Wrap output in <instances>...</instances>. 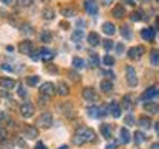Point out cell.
<instances>
[{
	"label": "cell",
	"instance_id": "6da1fadb",
	"mask_svg": "<svg viewBox=\"0 0 159 149\" xmlns=\"http://www.w3.org/2000/svg\"><path fill=\"white\" fill-rule=\"evenodd\" d=\"M94 138H96V134L91 128H80L76 134L73 136V142L76 144V146H83V144L86 142H93Z\"/></svg>",
	"mask_w": 159,
	"mask_h": 149
},
{
	"label": "cell",
	"instance_id": "7a4b0ae2",
	"mask_svg": "<svg viewBox=\"0 0 159 149\" xmlns=\"http://www.w3.org/2000/svg\"><path fill=\"white\" fill-rule=\"evenodd\" d=\"M55 91H57V88H55V84H53V83L47 81V83L40 84V94H42V96H45V98L53 96Z\"/></svg>",
	"mask_w": 159,
	"mask_h": 149
},
{
	"label": "cell",
	"instance_id": "3957f363",
	"mask_svg": "<svg viewBox=\"0 0 159 149\" xmlns=\"http://www.w3.org/2000/svg\"><path fill=\"white\" fill-rule=\"evenodd\" d=\"M35 113V106L30 101H23L20 104V114H22L23 118H32Z\"/></svg>",
	"mask_w": 159,
	"mask_h": 149
},
{
	"label": "cell",
	"instance_id": "277c9868",
	"mask_svg": "<svg viewBox=\"0 0 159 149\" xmlns=\"http://www.w3.org/2000/svg\"><path fill=\"white\" fill-rule=\"evenodd\" d=\"M37 123H38L40 128L47 129V128H50L53 124V116L50 113H43V114H40V118L37 119Z\"/></svg>",
	"mask_w": 159,
	"mask_h": 149
},
{
	"label": "cell",
	"instance_id": "5b68a950",
	"mask_svg": "<svg viewBox=\"0 0 159 149\" xmlns=\"http://www.w3.org/2000/svg\"><path fill=\"white\" fill-rule=\"evenodd\" d=\"M126 81L129 86H136L138 84V76H136V71H134L133 66H126Z\"/></svg>",
	"mask_w": 159,
	"mask_h": 149
},
{
	"label": "cell",
	"instance_id": "8992f818",
	"mask_svg": "<svg viewBox=\"0 0 159 149\" xmlns=\"http://www.w3.org/2000/svg\"><path fill=\"white\" fill-rule=\"evenodd\" d=\"M159 96V88L157 86H149L148 89H144V93H143V99L144 101H149V99H152V98H156Z\"/></svg>",
	"mask_w": 159,
	"mask_h": 149
},
{
	"label": "cell",
	"instance_id": "52a82bcc",
	"mask_svg": "<svg viewBox=\"0 0 159 149\" xmlns=\"http://www.w3.org/2000/svg\"><path fill=\"white\" fill-rule=\"evenodd\" d=\"M143 55H144L143 47H133L131 50H128V58H131V60H139Z\"/></svg>",
	"mask_w": 159,
	"mask_h": 149
},
{
	"label": "cell",
	"instance_id": "ba28073f",
	"mask_svg": "<svg viewBox=\"0 0 159 149\" xmlns=\"http://www.w3.org/2000/svg\"><path fill=\"white\" fill-rule=\"evenodd\" d=\"M18 50H20V53H23V55H30L33 52V43L30 42V40H23V42L20 43Z\"/></svg>",
	"mask_w": 159,
	"mask_h": 149
},
{
	"label": "cell",
	"instance_id": "9c48e42d",
	"mask_svg": "<svg viewBox=\"0 0 159 149\" xmlns=\"http://www.w3.org/2000/svg\"><path fill=\"white\" fill-rule=\"evenodd\" d=\"M83 98L86 99V101H96L98 96H96V91H94V88H91V86L84 88V89H83Z\"/></svg>",
	"mask_w": 159,
	"mask_h": 149
},
{
	"label": "cell",
	"instance_id": "30bf717a",
	"mask_svg": "<svg viewBox=\"0 0 159 149\" xmlns=\"http://www.w3.org/2000/svg\"><path fill=\"white\" fill-rule=\"evenodd\" d=\"M15 86H17V81L12 78H0V88H3V89H13Z\"/></svg>",
	"mask_w": 159,
	"mask_h": 149
},
{
	"label": "cell",
	"instance_id": "8fae6325",
	"mask_svg": "<svg viewBox=\"0 0 159 149\" xmlns=\"http://www.w3.org/2000/svg\"><path fill=\"white\" fill-rule=\"evenodd\" d=\"M38 53H40V60H43V61H50V60H53V56H55V53L50 48H40Z\"/></svg>",
	"mask_w": 159,
	"mask_h": 149
},
{
	"label": "cell",
	"instance_id": "7c38bea8",
	"mask_svg": "<svg viewBox=\"0 0 159 149\" xmlns=\"http://www.w3.org/2000/svg\"><path fill=\"white\" fill-rule=\"evenodd\" d=\"M141 37L143 40H148V42H152L154 37H156V30H154L152 27H148V28H144L143 32H141Z\"/></svg>",
	"mask_w": 159,
	"mask_h": 149
},
{
	"label": "cell",
	"instance_id": "4fadbf2b",
	"mask_svg": "<svg viewBox=\"0 0 159 149\" xmlns=\"http://www.w3.org/2000/svg\"><path fill=\"white\" fill-rule=\"evenodd\" d=\"M23 134H25V138H28V139H35L38 136V128H35V126H25L23 128Z\"/></svg>",
	"mask_w": 159,
	"mask_h": 149
},
{
	"label": "cell",
	"instance_id": "5bb4252c",
	"mask_svg": "<svg viewBox=\"0 0 159 149\" xmlns=\"http://www.w3.org/2000/svg\"><path fill=\"white\" fill-rule=\"evenodd\" d=\"M84 8H86V12L89 15H96L98 13V5H96L94 0H86V2H84Z\"/></svg>",
	"mask_w": 159,
	"mask_h": 149
},
{
	"label": "cell",
	"instance_id": "9a60e30c",
	"mask_svg": "<svg viewBox=\"0 0 159 149\" xmlns=\"http://www.w3.org/2000/svg\"><path fill=\"white\" fill-rule=\"evenodd\" d=\"M108 106H109V109H111L109 113H111L113 118H119V116H121V104H119V103L113 101L111 104H108Z\"/></svg>",
	"mask_w": 159,
	"mask_h": 149
},
{
	"label": "cell",
	"instance_id": "2e32d148",
	"mask_svg": "<svg viewBox=\"0 0 159 149\" xmlns=\"http://www.w3.org/2000/svg\"><path fill=\"white\" fill-rule=\"evenodd\" d=\"M144 109H146L149 114H156L159 111V104L152 103V101H146V103H144Z\"/></svg>",
	"mask_w": 159,
	"mask_h": 149
},
{
	"label": "cell",
	"instance_id": "e0dca14e",
	"mask_svg": "<svg viewBox=\"0 0 159 149\" xmlns=\"http://www.w3.org/2000/svg\"><path fill=\"white\" fill-rule=\"evenodd\" d=\"M133 108V96L131 94H124L123 103H121V109H131Z\"/></svg>",
	"mask_w": 159,
	"mask_h": 149
},
{
	"label": "cell",
	"instance_id": "ac0fdd59",
	"mask_svg": "<svg viewBox=\"0 0 159 149\" xmlns=\"http://www.w3.org/2000/svg\"><path fill=\"white\" fill-rule=\"evenodd\" d=\"M103 32L111 37V35L116 33V27H114V25H113L111 22H106V23H103Z\"/></svg>",
	"mask_w": 159,
	"mask_h": 149
},
{
	"label": "cell",
	"instance_id": "d6986e66",
	"mask_svg": "<svg viewBox=\"0 0 159 149\" xmlns=\"http://www.w3.org/2000/svg\"><path fill=\"white\" fill-rule=\"evenodd\" d=\"M88 43L91 45V47H96V45H99V43H101V40H99V35L94 33V32H91V33L88 35Z\"/></svg>",
	"mask_w": 159,
	"mask_h": 149
},
{
	"label": "cell",
	"instance_id": "ffe728a7",
	"mask_svg": "<svg viewBox=\"0 0 159 149\" xmlns=\"http://www.w3.org/2000/svg\"><path fill=\"white\" fill-rule=\"evenodd\" d=\"M57 91L60 96H68V93H70V88L66 86V83H63V81H60L58 83V86H57Z\"/></svg>",
	"mask_w": 159,
	"mask_h": 149
},
{
	"label": "cell",
	"instance_id": "44dd1931",
	"mask_svg": "<svg viewBox=\"0 0 159 149\" xmlns=\"http://www.w3.org/2000/svg\"><path fill=\"white\" fill-rule=\"evenodd\" d=\"M124 15H126V10H124L123 5H116V7L113 8V17H116V18H123Z\"/></svg>",
	"mask_w": 159,
	"mask_h": 149
},
{
	"label": "cell",
	"instance_id": "7402d4cb",
	"mask_svg": "<svg viewBox=\"0 0 159 149\" xmlns=\"http://www.w3.org/2000/svg\"><path fill=\"white\" fill-rule=\"evenodd\" d=\"M139 126H141V129H146V131H148V129H151V126H152V124H151V119H149V118H146V116H141V118H139Z\"/></svg>",
	"mask_w": 159,
	"mask_h": 149
},
{
	"label": "cell",
	"instance_id": "603a6c76",
	"mask_svg": "<svg viewBox=\"0 0 159 149\" xmlns=\"http://www.w3.org/2000/svg\"><path fill=\"white\" fill-rule=\"evenodd\" d=\"M119 134H121V142L123 144H128L129 141H131V134H129V131H128L126 128L119 129Z\"/></svg>",
	"mask_w": 159,
	"mask_h": 149
},
{
	"label": "cell",
	"instance_id": "cb8c5ba5",
	"mask_svg": "<svg viewBox=\"0 0 159 149\" xmlns=\"http://www.w3.org/2000/svg\"><path fill=\"white\" fill-rule=\"evenodd\" d=\"M61 111H63V114H66L68 118H71L73 114H75V111H73V104L71 103H66V104H61Z\"/></svg>",
	"mask_w": 159,
	"mask_h": 149
},
{
	"label": "cell",
	"instance_id": "d4e9b609",
	"mask_svg": "<svg viewBox=\"0 0 159 149\" xmlns=\"http://www.w3.org/2000/svg\"><path fill=\"white\" fill-rule=\"evenodd\" d=\"M133 141L136 142V144H141V142L146 141V136H144L143 131H136V133L133 134Z\"/></svg>",
	"mask_w": 159,
	"mask_h": 149
},
{
	"label": "cell",
	"instance_id": "484cf974",
	"mask_svg": "<svg viewBox=\"0 0 159 149\" xmlns=\"http://www.w3.org/2000/svg\"><path fill=\"white\" fill-rule=\"evenodd\" d=\"M99 131H101V136H104L106 139L111 138V126H109V124H101Z\"/></svg>",
	"mask_w": 159,
	"mask_h": 149
},
{
	"label": "cell",
	"instance_id": "4316f807",
	"mask_svg": "<svg viewBox=\"0 0 159 149\" xmlns=\"http://www.w3.org/2000/svg\"><path fill=\"white\" fill-rule=\"evenodd\" d=\"M111 89H113V81H111V79H103V81H101V91L109 93Z\"/></svg>",
	"mask_w": 159,
	"mask_h": 149
},
{
	"label": "cell",
	"instance_id": "83f0119b",
	"mask_svg": "<svg viewBox=\"0 0 159 149\" xmlns=\"http://www.w3.org/2000/svg\"><path fill=\"white\" fill-rule=\"evenodd\" d=\"M61 15L63 17H75V15H76V10H75L73 7H63L61 8Z\"/></svg>",
	"mask_w": 159,
	"mask_h": 149
},
{
	"label": "cell",
	"instance_id": "f1b7e54d",
	"mask_svg": "<svg viewBox=\"0 0 159 149\" xmlns=\"http://www.w3.org/2000/svg\"><path fill=\"white\" fill-rule=\"evenodd\" d=\"M40 40H42L43 43H48L50 40H52V32H50V30H43V32L40 33Z\"/></svg>",
	"mask_w": 159,
	"mask_h": 149
},
{
	"label": "cell",
	"instance_id": "f546056e",
	"mask_svg": "<svg viewBox=\"0 0 159 149\" xmlns=\"http://www.w3.org/2000/svg\"><path fill=\"white\" fill-rule=\"evenodd\" d=\"M88 116L99 118V108H98V106H89V108H88Z\"/></svg>",
	"mask_w": 159,
	"mask_h": 149
},
{
	"label": "cell",
	"instance_id": "4dcf8cb0",
	"mask_svg": "<svg viewBox=\"0 0 159 149\" xmlns=\"http://www.w3.org/2000/svg\"><path fill=\"white\" fill-rule=\"evenodd\" d=\"M25 83H27L28 86H37V84L40 83V78L38 76H28L27 79H25Z\"/></svg>",
	"mask_w": 159,
	"mask_h": 149
},
{
	"label": "cell",
	"instance_id": "1f68e13d",
	"mask_svg": "<svg viewBox=\"0 0 159 149\" xmlns=\"http://www.w3.org/2000/svg\"><path fill=\"white\" fill-rule=\"evenodd\" d=\"M42 15L47 20H53V17H55V10L53 8H45L43 12H42Z\"/></svg>",
	"mask_w": 159,
	"mask_h": 149
},
{
	"label": "cell",
	"instance_id": "d6a6232c",
	"mask_svg": "<svg viewBox=\"0 0 159 149\" xmlns=\"http://www.w3.org/2000/svg\"><path fill=\"white\" fill-rule=\"evenodd\" d=\"M98 65H99V58H98V55H96V53L89 55V66H94V68H96Z\"/></svg>",
	"mask_w": 159,
	"mask_h": 149
},
{
	"label": "cell",
	"instance_id": "836d02e7",
	"mask_svg": "<svg viewBox=\"0 0 159 149\" xmlns=\"http://www.w3.org/2000/svg\"><path fill=\"white\" fill-rule=\"evenodd\" d=\"M151 63L159 65V50H152L151 52Z\"/></svg>",
	"mask_w": 159,
	"mask_h": 149
},
{
	"label": "cell",
	"instance_id": "e575fe53",
	"mask_svg": "<svg viewBox=\"0 0 159 149\" xmlns=\"http://www.w3.org/2000/svg\"><path fill=\"white\" fill-rule=\"evenodd\" d=\"M83 38V30H75L73 35H71V40L73 42H78V40Z\"/></svg>",
	"mask_w": 159,
	"mask_h": 149
},
{
	"label": "cell",
	"instance_id": "d590c367",
	"mask_svg": "<svg viewBox=\"0 0 159 149\" xmlns=\"http://www.w3.org/2000/svg\"><path fill=\"white\" fill-rule=\"evenodd\" d=\"M103 63H104V66H113V65H114V58L109 56V55H106V56L103 58Z\"/></svg>",
	"mask_w": 159,
	"mask_h": 149
},
{
	"label": "cell",
	"instance_id": "8d00e7d4",
	"mask_svg": "<svg viewBox=\"0 0 159 149\" xmlns=\"http://www.w3.org/2000/svg\"><path fill=\"white\" fill-rule=\"evenodd\" d=\"M121 33H123V37L126 38V40H129V38L133 37L131 32H129V27H126V25H124V27H121Z\"/></svg>",
	"mask_w": 159,
	"mask_h": 149
},
{
	"label": "cell",
	"instance_id": "74e56055",
	"mask_svg": "<svg viewBox=\"0 0 159 149\" xmlns=\"http://www.w3.org/2000/svg\"><path fill=\"white\" fill-rule=\"evenodd\" d=\"M13 144L12 141H8V139H2V142H0V149H10Z\"/></svg>",
	"mask_w": 159,
	"mask_h": 149
},
{
	"label": "cell",
	"instance_id": "f35d334b",
	"mask_svg": "<svg viewBox=\"0 0 159 149\" xmlns=\"http://www.w3.org/2000/svg\"><path fill=\"white\" fill-rule=\"evenodd\" d=\"M35 0H18V5L20 7H23V8H27V7H32Z\"/></svg>",
	"mask_w": 159,
	"mask_h": 149
},
{
	"label": "cell",
	"instance_id": "ab89813d",
	"mask_svg": "<svg viewBox=\"0 0 159 149\" xmlns=\"http://www.w3.org/2000/svg\"><path fill=\"white\" fill-rule=\"evenodd\" d=\"M22 32L32 35L33 33V27H32V25H28V23H25V25H22Z\"/></svg>",
	"mask_w": 159,
	"mask_h": 149
},
{
	"label": "cell",
	"instance_id": "60d3db41",
	"mask_svg": "<svg viewBox=\"0 0 159 149\" xmlns=\"http://www.w3.org/2000/svg\"><path fill=\"white\" fill-rule=\"evenodd\" d=\"M83 65H84V61H83L81 58H78V56L73 58V66H75V68H81Z\"/></svg>",
	"mask_w": 159,
	"mask_h": 149
},
{
	"label": "cell",
	"instance_id": "b9f144b4",
	"mask_svg": "<svg viewBox=\"0 0 159 149\" xmlns=\"http://www.w3.org/2000/svg\"><path fill=\"white\" fill-rule=\"evenodd\" d=\"M124 123H126L128 126H133V124H136V123H134V116H133L131 113L126 114V118H124Z\"/></svg>",
	"mask_w": 159,
	"mask_h": 149
},
{
	"label": "cell",
	"instance_id": "7bdbcfd3",
	"mask_svg": "<svg viewBox=\"0 0 159 149\" xmlns=\"http://www.w3.org/2000/svg\"><path fill=\"white\" fill-rule=\"evenodd\" d=\"M129 18H131L133 22H141V20H143V15L139 13V12H134V13H131V17H129Z\"/></svg>",
	"mask_w": 159,
	"mask_h": 149
},
{
	"label": "cell",
	"instance_id": "ee69618b",
	"mask_svg": "<svg viewBox=\"0 0 159 149\" xmlns=\"http://www.w3.org/2000/svg\"><path fill=\"white\" fill-rule=\"evenodd\" d=\"M103 47H104V50H106V52H109V50H111L114 45H113L111 40H104V42H103Z\"/></svg>",
	"mask_w": 159,
	"mask_h": 149
},
{
	"label": "cell",
	"instance_id": "f6af8a7d",
	"mask_svg": "<svg viewBox=\"0 0 159 149\" xmlns=\"http://www.w3.org/2000/svg\"><path fill=\"white\" fill-rule=\"evenodd\" d=\"M2 70H5V71H15V68L12 66V65H7V63L2 65Z\"/></svg>",
	"mask_w": 159,
	"mask_h": 149
},
{
	"label": "cell",
	"instance_id": "bcb514c9",
	"mask_svg": "<svg viewBox=\"0 0 159 149\" xmlns=\"http://www.w3.org/2000/svg\"><path fill=\"white\" fill-rule=\"evenodd\" d=\"M18 96L25 98V86L23 84H18Z\"/></svg>",
	"mask_w": 159,
	"mask_h": 149
},
{
	"label": "cell",
	"instance_id": "7dc6e473",
	"mask_svg": "<svg viewBox=\"0 0 159 149\" xmlns=\"http://www.w3.org/2000/svg\"><path fill=\"white\" fill-rule=\"evenodd\" d=\"M30 56H32L33 61H37V60H40V53L38 52H32V53H30Z\"/></svg>",
	"mask_w": 159,
	"mask_h": 149
},
{
	"label": "cell",
	"instance_id": "c3c4849f",
	"mask_svg": "<svg viewBox=\"0 0 159 149\" xmlns=\"http://www.w3.org/2000/svg\"><path fill=\"white\" fill-rule=\"evenodd\" d=\"M114 48H116V52H118V53H123V52H124V45H123V43L116 45V47H114Z\"/></svg>",
	"mask_w": 159,
	"mask_h": 149
},
{
	"label": "cell",
	"instance_id": "681fc988",
	"mask_svg": "<svg viewBox=\"0 0 159 149\" xmlns=\"http://www.w3.org/2000/svg\"><path fill=\"white\" fill-rule=\"evenodd\" d=\"M47 70H48L50 73H58V68H57V66H48Z\"/></svg>",
	"mask_w": 159,
	"mask_h": 149
},
{
	"label": "cell",
	"instance_id": "f907efd6",
	"mask_svg": "<svg viewBox=\"0 0 159 149\" xmlns=\"http://www.w3.org/2000/svg\"><path fill=\"white\" fill-rule=\"evenodd\" d=\"M104 76H108V78H109V79H111V78H113V76H114V74H113V73H111V71H109V70H108V71H106V70H104Z\"/></svg>",
	"mask_w": 159,
	"mask_h": 149
},
{
	"label": "cell",
	"instance_id": "816d5d0a",
	"mask_svg": "<svg viewBox=\"0 0 159 149\" xmlns=\"http://www.w3.org/2000/svg\"><path fill=\"white\" fill-rule=\"evenodd\" d=\"M35 149H47V147H45V144H43V142H38V144H37V147H35Z\"/></svg>",
	"mask_w": 159,
	"mask_h": 149
},
{
	"label": "cell",
	"instance_id": "f5cc1de1",
	"mask_svg": "<svg viewBox=\"0 0 159 149\" xmlns=\"http://www.w3.org/2000/svg\"><path fill=\"white\" fill-rule=\"evenodd\" d=\"M2 3H5V5H12L13 0H2Z\"/></svg>",
	"mask_w": 159,
	"mask_h": 149
},
{
	"label": "cell",
	"instance_id": "db71d44e",
	"mask_svg": "<svg viewBox=\"0 0 159 149\" xmlns=\"http://www.w3.org/2000/svg\"><path fill=\"white\" fill-rule=\"evenodd\" d=\"M114 147H116V144H114V142H111V144H108V146H106V149H114Z\"/></svg>",
	"mask_w": 159,
	"mask_h": 149
},
{
	"label": "cell",
	"instance_id": "11a10c76",
	"mask_svg": "<svg viewBox=\"0 0 159 149\" xmlns=\"http://www.w3.org/2000/svg\"><path fill=\"white\" fill-rule=\"evenodd\" d=\"M151 149H159V142H154V144H151Z\"/></svg>",
	"mask_w": 159,
	"mask_h": 149
},
{
	"label": "cell",
	"instance_id": "9f6ffc18",
	"mask_svg": "<svg viewBox=\"0 0 159 149\" xmlns=\"http://www.w3.org/2000/svg\"><path fill=\"white\" fill-rule=\"evenodd\" d=\"M70 76H71L73 79H80V76H76V74H75V73H70Z\"/></svg>",
	"mask_w": 159,
	"mask_h": 149
},
{
	"label": "cell",
	"instance_id": "6f0895ef",
	"mask_svg": "<svg viewBox=\"0 0 159 149\" xmlns=\"http://www.w3.org/2000/svg\"><path fill=\"white\" fill-rule=\"evenodd\" d=\"M101 2H103L104 5H109V3H111V2H113V0H101Z\"/></svg>",
	"mask_w": 159,
	"mask_h": 149
},
{
	"label": "cell",
	"instance_id": "680465c9",
	"mask_svg": "<svg viewBox=\"0 0 159 149\" xmlns=\"http://www.w3.org/2000/svg\"><path fill=\"white\" fill-rule=\"evenodd\" d=\"M156 133H157V136H159V121L156 123Z\"/></svg>",
	"mask_w": 159,
	"mask_h": 149
},
{
	"label": "cell",
	"instance_id": "91938a15",
	"mask_svg": "<svg viewBox=\"0 0 159 149\" xmlns=\"http://www.w3.org/2000/svg\"><path fill=\"white\" fill-rule=\"evenodd\" d=\"M124 2H128L129 5H134V0H124Z\"/></svg>",
	"mask_w": 159,
	"mask_h": 149
},
{
	"label": "cell",
	"instance_id": "94428289",
	"mask_svg": "<svg viewBox=\"0 0 159 149\" xmlns=\"http://www.w3.org/2000/svg\"><path fill=\"white\" fill-rule=\"evenodd\" d=\"M156 27H157V28H159V18H157V20H156Z\"/></svg>",
	"mask_w": 159,
	"mask_h": 149
},
{
	"label": "cell",
	"instance_id": "6125c7cd",
	"mask_svg": "<svg viewBox=\"0 0 159 149\" xmlns=\"http://www.w3.org/2000/svg\"><path fill=\"white\" fill-rule=\"evenodd\" d=\"M58 149H68V146H61V147H58Z\"/></svg>",
	"mask_w": 159,
	"mask_h": 149
},
{
	"label": "cell",
	"instance_id": "be15d7a7",
	"mask_svg": "<svg viewBox=\"0 0 159 149\" xmlns=\"http://www.w3.org/2000/svg\"><path fill=\"white\" fill-rule=\"evenodd\" d=\"M40 2H43V3H48V0H40Z\"/></svg>",
	"mask_w": 159,
	"mask_h": 149
},
{
	"label": "cell",
	"instance_id": "e7e4bbea",
	"mask_svg": "<svg viewBox=\"0 0 159 149\" xmlns=\"http://www.w3.org/2000/svg\"><path fill=\"white\" fill-rule=\"evenodd\" d=\"M0 119H2V116H0Z\"/></svg>",
	"mask_w": 159,
	"mask_h": 149
},
{
	"label": "cell",
	"instance_id": "03108f58",
	"mask_svg": "<svg viewBox=\"0 0 159 149\" xmlns=\"http://www.w3.org/2000/svg\"><path fill=\"white\" fill-rule=\"evenodd\" d=\"M157 3H159V0H157Z\"/></svg>",
	"mask_w": 159,
	"mask_h": 149
}]
</instances>
